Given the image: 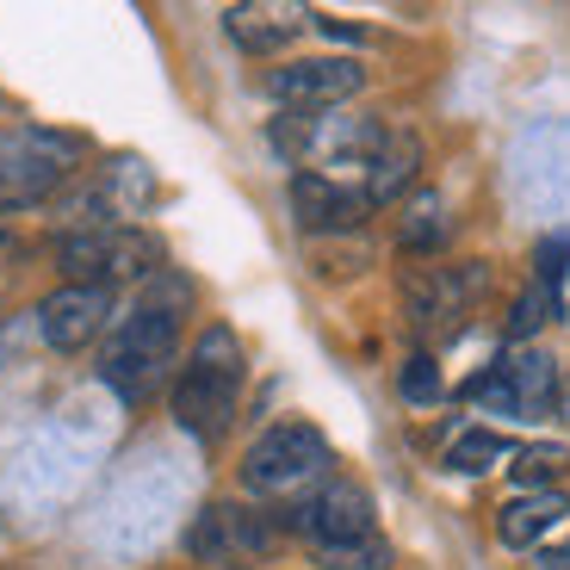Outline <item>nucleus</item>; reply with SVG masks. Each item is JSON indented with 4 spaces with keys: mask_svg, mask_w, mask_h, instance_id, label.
<instances>
[{
    "mask_svg": "<svg viewBox=\"0 0 570 570\" xmlns=\"http://www.w3.org/2000/svg\"><path fill=\"white\" fill-rule=\"evenodd\" d=\"M243 372H248V360H243L236 328L212 323L193 342L180 379H174V422L186 434H199V441H217L229 428V415H236V397H243Z\"/></svg>",
    "mask_w": 570,
    "mask_h": 570,
    "instance_id": "obj_1",
    "label": "nucleus"
},
{
    "mask_svg": "<svg viewBox=\"0 0 570 570\" xmlns=\"http://www.w3.org/2000/svg\"><path fill=\"white\" fill-rule=\"evenodd\" d=\"M174 347H180V304L168 298H142L137 311L118 323L112 347L100 360V379L118 403H149L168 385Z\"/></svg>",
    "mask_w": 570,
    "mask_h": 570,
    "instance_id": "obj_2",
    "label": "nucleus"
},
{
    "mask_svg": "<svg viewBox=\"0 0 570 570\" xmlns=\"http://www.w3.org/2000/svg\"><path fill=\"white\" fill-rule=\"evenodd\" d=\"M328 471V441L311 422H279L267 428L243 459V484L255 497H298V490L323 484Z\"/></svg>",
    "mask_w": 570,
    "mask_h": 570,
    "instance_id": "obj_3",
    "label": "nucleus"
},
{
    "mask_svg": "<svg viewBox=\"0 0 570 570\" xmlns=\"http://www.w3.org/2000/svg\"><path fill=\"white\" fill-rule=\"evenodd\" d=\"M57 261L69 273V285H106L112 292L118 279H142V273H156V243L137 236V229H118V224H87V229H69L57 243Z\"/></svg>",
    "mask_w": 570,
    "mask_h": 570,
    "instance_id": "obj_4",
    "label": "nucleus"
},
{
    "mask_svg": "<svg viewBox=\"0 0 570 570\" xmlns=\"http://www.w3.org/2000/svg\"><path fill=\"white\" fill-rule=\"evenodd\" d=\"M75 168V137L57 130H13L0 137V205H38L50 199Z\"/></svg>",
    "mask_w": 570,
    "mask_h": 570,
    "instance_id": "obj_5",
    "label": "nucleus"
},
{
    "mask_svg": "<svg viewBox=\"0 0 570 570\" xmlns=\"http://www.w3.org/2000/svg\"><path fill=\"white\" fill-rule=\"evenodd\" d=\"M285 528L304 533L316 552H328V546H360V540H372V497L360 484H347V478H328L298 509H285Z\"/></svg>",
    "mask_w": 570,
    "mask_h": 570,
    "instance_id": "obj_6",
    "label": "nucleus"
},
{
    "mask_svg": "<svg viewBox=\"0 0 570 570\" xmlns=\"http://www.w3.org/2000/svg\"><path fill=\"white\" fill-rule=\"evenodd\" d=\"M360 87H366V69L354 57H304L267 75V94L285 112H328V106L354 100Z\"/></svg>",
    "mask_w": 570,
    "mask_h": 570,
    "instance_id": "obj_7",
    "label": "nucleus"
},
{
    "mask_svg": "<svg viewBox=\"0 0 570 570\" xmlns=\"http://www.w3.org/2000/svg\"><path fill=\"white\" fill-rule=\"evenodd\" d=\"M267 540H273V521L255 509H236V502H212V509L186 528V552L205 558V564L255 558V552H267Z\"/></svg>",
    "mask_w": 570,
    "mask_h": 570,
    "instance_id": "obj_8",
    "label": "nucleus"
},
{
    "mask_svg": "<svg viewBox=\"0 0 570 570\" xmlns=\"http://www.w3.org/2000/svg\"><path fill=\"white\" fill-rule=\"evenodd\" d=\"M106 323H112V292L106 285H62L38 304V335L57 354H81L87 342H100Z\"/></svg>",
    "mask_w": 570,
    "mask_h": 570,
    "instance_id": "obj_9",
    "label": "nucleus"
},
{
    "mask_svg": "<svg viewBox=\"0 0 570 570\" xmlns=\"http://www.w3.org/2000/svg\"><path fill=\"white\" fill-rule=\"evenodd\" d=\"M292 217L311 236H342V229H360L372 217V199L335 174H292Z\"/></svg>",
    "mask_w": 570,
    "mask_h": 570,
    "instance_id": "obj_10",
    "label": "nucleus"
},
{
    "mask_svg": "<svg viewBox=\"0 0 570 570\" xmlns=\"http://www.w3.org/2000/svg\"><path fill=\"white\" fill-rule=\"evenodd\" d=\"M484 292V261H465V267H446V273H428V279H415L410 292V323L422 328V335H453L459 316L471 311V298Z\"/></svg>",
    "mask_w": 570,
    "mask_h": 570,
    "instance_id": "obj_11",
    "label": "nucleus"
},
{
    "mask_svg": "<svg viewBox=\"0 0 570 570\" xmlns=\"http://www.w3.org/2000/svg\"><path fill=\"white\" fill-rule=\"evenodd\" d=\"M415 168H422V142H415V130H385L379 156L366 161V174H360V193L372 199V212H379V205H391L397 193H410Z\"/></svg>",
    "mask_w": 570,
    "mask_h": 570,
    "instance_id": "obj_12",
    "label": "nucleus"
},
{
    "mask_svg": "<svg viewBox=\"0 0 570 570\" xmlns=\"http://www.w3.org/2000/svg\"><path fill=\"white\" fill-rule=\"evenodd\" d=\"M564 514H570L564 490H528V497H509L497 509V540L521 552V546H533L540 533H552Z\"/></svg>",
    "mask_w": 570,
    "mask_h": 570,
    "instance_id": "obj_13",
    "label": "nucleus"
},
{
    "mask_svg": "<svg viewBox=\"0 0 570 570\" xmlns=\"http://www.w3.org/2000/svg\"><path fill=\"white\" fill-rule=\"evenodd\" d=\"M502 379H509V397H514V415H528V422H540L546 410L558 403V366L552 354H540V347H521L514 360H502Z\"/></svg>",
    "mask_w": 570,
    "mask_h": 570,
    "instance_id": "obj_14",
    "label": "nucleus"
},
{
    "mask_svg": "<svg viewBox=\"0 0 570 570\" xmlns=\"http://www.w3.org/2000/svg\"><path fill=\"white\" fill-rule=\"evenodd\" d=\"M304 7H229L224 26L229 38L243 43V50H255V57H267V50H285V43L304 31Z\"/></svg>",
    "mask_w": 570,
    "mask_h": 570,
    "instance_id": "obj_15",
    "label": "nucleus"
},
{
    "mask_svg": "<svg viewBox=\"0 0 570 570\" xmlns=\"http://www.w3.org/2000/svg\"><path fill=\"white\" fill-rule=\"evenodd\" d=\"M397 243L410 248V255H434V248L446 243V199L441 193H415L403 224H397Z\"/></svg>",
    "mask_w": 570,
    "mask_h": 570,
    "instance_id": "obj_16",
    "label": "nucleus"
},
{
    "mask_svg": "<svg viewBox=\"0 0 570 570\" xmlns=\"http://www.w3.org/2000/svg\"><path fill=\"white\" fill-rule=\"evenodd\" d=\"M497 459H509V441L490 434V428H471V434H459V441L446 446V471H459V478H478V471H490Z\"/></svg>",
    "mask_w": 570,
    "mask_h": 570,
    "instance_id": "obj_17",
    "label": "nucleus"
},
{
    "mask_svg": "<svg viewBox=\"0 0 570 570\" xmlns=\"http://www.w3.org/2000/svg\"><path fill=\"white\" fill-rule=\"evenodd\" d=\"M564 311V298H558L552 285H528L521 298H514V311H509V342H528V335H540L552 316Z\"/></svg>",
    "mask_w": 570,
    "mask_h": 570,
    "instance_id": "obj_18",
    "label": "nucleus"
},
{
    "mask_svg": "<svg viewBox=\"0 0 570 570\" xmlns=\"http://www.w3.org/2000/svg\"><path fill=\"white\" fill-rule=\"evenodd\" d=\"M564 465H570V446H521L509 478L521 484V497H528V490H546L552 478H564Z\"/></svg>",
    "mask_w": 570,
    "mask_h": 570,
    "instance_id": "obj_19",
    "label": "nucleus"
},
{
    "mask_svg": "<svg viewBox=\"0 0 570 570\" xmlns=\"http://www.w3.org/2000/svg\"><path fill=\"white\" fill-rule=\"evenodd\" d=\"M328 570H391V546L372 533V540H360V546H328V552H316Z\"/></svg>",
    "mask_w": 570,
    "mask_h": 570,
    "instance_id": "obj_20",
    "label": "nucleus"
},
{
    "mask_svg": "<svg viewBox=\"0 0 570 570\" xmlns=\"http://www.w3.org/2000/svg\"><path fill=\"white\" fill-rule=\"evenodd\" d=\"M397 391H403V403H434L441 397V366H434V354H410V366L397 372Z\"/></svg>",
    "mask_w": 570,
    "mask_h": 570,
    "instance_id": "obj_21",
    "label": "nucleus"
},
{
    "mask_svg": "<svg viewBox=\"0 0 570 570\" xmlns=\"http://www.w3.org/2000/svg\"><path fill=\"white\" fill-rule=\"evenodd\" d=\"M564 273H570V236H546L540 248H533V285H564Z\"/></svg>",
    "mask_w": 570,
    "mask_h": 570,
    "instance_id": "obj_22",
    "label": "nucleus"
},
{
    "mask_svg": "<svg viewBox=\"0 0 570 570\" xmlns=\"http://www.w3.org/2000/svg\"><path fill=\"white\" fill-rule=\"evenodd\" d=\"M540 570H570V540H564V546H552V552L540 558Z\"/></svg>",
    "mask_w": 570,
    "mask_h": 570,
    "instance_id": "obj_23",
    "label": "nucleus"
},
{
    "mask_svg": "<svg viewBox=\"0 0 570 570\" xmlns=\"http://www.w3.org/2000/svg\"><path fill=\"white\" fill-rule=\"evenodd\" d=\"M558 410H564V428H570V379L558 385Z\"/></svg>",
    "mask_w": 570,
    "mask_h": 570,
    "instance_id": "obj_24",
    "label": "nucleus"
}]
</instances>
